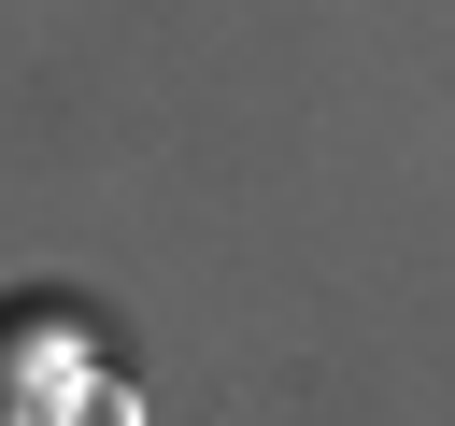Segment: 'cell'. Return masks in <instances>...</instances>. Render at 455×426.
<instances>
[{
  "instance_id": "6da1fadb",
  "label": "cell",
  "mask_w": 455,
  "mask_h": 426,
  "mask_svg": "<svg viewBox=\"0 0 455 426\" xmlns=\"http://www.w3.org/2000/svg\"><path fill=\"white\" fill-rule=\"evenodd\" d=\"M71 398H85L71 327H14V312H0V426H14V412H71Z\"/></svg>"
}]
</instances>
